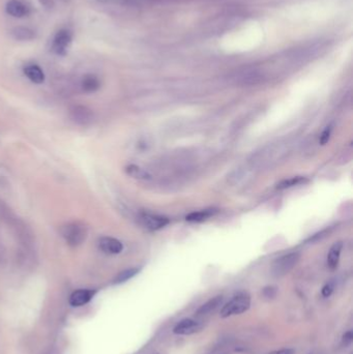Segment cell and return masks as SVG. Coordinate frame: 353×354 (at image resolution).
Segmentation results:
<instances>
[{
  "label": "cell",
  "mask_w": 353,
  "mask_h": 354,
  "mask_svg": "<svg viewBox=\"0 0 353 354\" xmlns=\"http://www.w3.org/2000/svg\"><path fill=\"white\" fill-rule=\"evenodd\" d=\"M352 340H353V333L351 330L347 331L345 335L343 336V343H344L345 345H350L352 343Z\"/></svg>",
  "instance_id": "obj_22"
},
{
  "label": "cell",
  "mask_w": 353,
  "mask_h": 354,
  "mask_svg": "<svg viewBox=\"0 0 353 354\" xmlns=\"http://www.w3.org/2000/svg\"><path fill=\"white\" fill-rule=\"evenodd\" d=\"M12 35L15 39L25 42V40H32L35 37L34 30L25 26H19L12 30Z\"/></svg>",
  "instance_id": "obj_16"
},
{
  "label": "cell",
  "mask_w": 353,
  "mask_h": 354,
  "mask_svg": "<svg viewBox=\"0 0 353 354\" xmlns=\"http://www.w3.org/2000/svg\"><path fill=\"white\" fill-rule=\"evenodd\" d=\"M201 328H202V325H201L198 321L187 318L177 323L173 328V332L175 335L188 336V335H193V333L199 331Z\"/></svg>",
  "instance_id": "obj_8"
},
{
  "label": "cell",
  "mask_w": 353,
  "mask_h": 354,
  "mask_svg": "<svg viewBox=\"0 0 353 354\" xmlns=\"http://www.w3.org/2000/svg\"><path fill=\"white\" fill-rule=\"evenodd\" d=\"M251 297L247 292H239L231 298L226 305L222 308L221 317L228 318L230 316L243 314L250 309Z\"/></svg>",
  "instance_id": "obj_2"
},
{
  "label": "cell",
  "mask_w": 353,
  "mask_h": 354,
  "mask_svg": "<svg viewBox=\"0 0 353 354\" xmlns=\"http://www.w3.org/2000/svg\"><path fill=\"white\" fill-rule=\"evenodd\" d=\"M222 302H223V296H216V297H214V298H211V299H209L208 301H206L205 303H204V305H202V306H201L198 310H197V312H196V314L198 315V316H205V315H208V314H210V313H213V312H215L221 305H222Z\"/></svg>",
  "instance_id": "obj_14"
},
{
  "label": "cell",
  "mask_w": 353,
  "mask_h": 354,
  "mask_svg": "<svg viewBox=\"0 0 353 354\" xmlns=\"http://www.w3.org/2000/svg\"><path fill=\"white\" fill-rule=\"evenodd\" d=\"M155 354H159V353H155Z\"/></svg>",
  "instance_id": "obj_26"
},
{
  "label": "cell",
  "mask_w": 353,
  "mask_h": 354,
  "mask_svg": "<svg viewBox=\"0 0 353 354\" xmlns=\"http://www.w3.org/2000/svg\"><path fill=\"white\" fill-rule=\"evenodd\" d=\"M331 130H332V128H331V126H329V127H326V129L323 131H322V134L320 135V139H319L320 143L322 145H325L329 141V138H330V135H331Z\"/></svg>",
  "instance_id": "obj_21"
},
{
  "label": "cell",
  "mask_w": 353,
  "mask_h": 354,
  "mask_svg": "<svg viewBox=\"0 0 353 354\" xmlns=\"http://www.w3.org/2000/svg\"><path fill=\"white\" fill-rule=\"evenodd\" d=\"M309 183V180L306 177H301V176H297V177H292L289 179H285L283 181L278 185V189L280 190H285V189H289V188H293L296 186H301Z\"/></svg>",
  "instance_id": "obj_18"
},
{
  "label": "cell",
  "mask_w": 353,
  "mask_h": 354,
  "mask_svg": "<svg viewBox=\"0 0 353 354\" xmlns=\"http://www.w3.org/2000/svg\"><path fill=\"white\" fill-rule=\"evenodd\" d=\"M125 172L128 176L138 180H150L153 178V176H151V174L147 170L134 164H129L126 166Z\"/></svg>",
  "instance_id": "obj_13"
},
{
  "label": "cell",
  "mask_w": 353,
  "mask_h": 354,
  "mask_svg": "<svg viewBox=\"0 0 353 354\" xmlns=\"http://www.w3.org/2000/svg\"><path fill=\"white\" fill-rule=\"evenodd\" d=\"M295 351L293 349L290 348H286V349H281V350H277V351H272L269 354H294Z\"/></svg>",
  "instance_id": "obj_24"
},
{
  "label": "cell",
  "mask_w": 353,
  "mask_h": 354,
  "mask_svg": "<svg viewBox=\"0 0 353 354\" xmlns=\"http://www.w3.org/2000/svg\"><path fill=\"white\" fill-rule=\"evenodd\" d=\"M335 287H336V282L334 280L327 282L326 284L323 286V288H322V290H321L322 296H323V297H329L332 294V292H334Z\"/></svg>",
  "instance_id": "obj_20"
},
{
  "label": "cell",
  "mask_w": 353,
  "mask_h": 354,
  "mask_svg": "<svg viewBox=\"0 0 353 354\" xmlns=\"http://www.w3.org/2000/svg\"><path fill=\"white\" fill-rule=\"evenodd\" d=\"M69 116L75 124L87 126L94 120V112L85 106H74L69 110Z\"/></svg>",
  "instance_id": "obj_4"
},
{
  "label": "cell",
  "mask_w": 353,
  "mask_h": 354,
  "mask_svg": "<svg viewBox=\"0 0 353 354\" xmlns=\"http://www.w3.org/2000/svg\"><path fill=\"white\" fill-rule=\"evenodd\" d=\"M72 32L67 29H62L55 34L53 39L52 50L56 54H64L67 47L72 42Z\"/></svg>",
  "instance_id": "obj_6"
},
{
  "label": "cell",
  "mask_w": 353,
  "mask_h": 354,
  "mask_svg": "<svg viewBox=\"0 0 353 354\" xmlns=\"http://www.w3.org/2000/svg\"><path fill=\"white\" fill-rule=\"evenodd\" d=\"M98 248L100 251H103L106 254L110 255H117L122 253L124 250L123 242L118 240L117 238L110 237V236H103L98 239Z\"/></svg>",
  "instance_id": "obj_7"
},
{
  "label": "cell",
  "mask_w": 353,
  "mask_h": 354,
  "mask_svg": "<svg viewBox=\"0 0 353 354\" xmlns=\"http://www.w3.org/2000/svg\"><path fill=\"white\" fill-rule=\"evenodd\" d=\"M96 291L89 289H80L74 291L69 296V305L73 307H82L92 300Z\"/></svg>",
  "instance_id": "obj_9"
},
{
  "label": "cell",
  "mask_w": 353,
  "mask_h": 354,
  "mask_svg": "<svg viewBox=\"0 0 353 354\" xmlns=\"http://www.w3.org/2000/svg\"><path fill=\"white\" fill-rule=\"evenodd\" d=\"M24 74L32 83L42 84L45 81V74L43 72V69L37 64H27L24 68Z\"/></svg>",
  "instance_id": "obj_11"
},
{
  "label": "cell",
  "mask_w": 353,
  "mask_h": 354,
  "mask_svg": "<svg viewBox=\"0 0 353 354\" xmlns=\"http://www.w3.org/2000/svg\"><path fill=\"white\" fill-rule=\"evenodd\" d=\"M216 214H217L216 209H205V210L192 212V214L187 216L186 219L189 222H197V223H199V222H203L211 217H214Z\"/></svg>",
  "instance_id": "obj_17"
},
{
  "label": "cell",
  "mask_w": 353,
  "mask_h": 354,
  "mask_svg": "<svg viewBox=\"0 0 353 354\" xmlns=\"http://www.w3.org/2000/svg\"><path fill=\"white\" fill-rule=\"evenodd\" d=\"M39 3H41L43 6H45L46 8H52L54 7L55 3L54 0H38Z\"/></svg>",
  "instance_id": "obj_23"
},
{
  "label": "cell",
  "mask_w": 353,
  "mask_h": 354,
  "mask_svg": "<svg viewBox=\"0 0 353 354\" xmlns=\"http://www.w3.org/2000/svg\"><path fill=\"white\" fill-rule=\"evenodd\" d=\"M342 249H343V244L341 241H337V242H335L334 245L331 246V248H330V250L328 252L327 265L331 270L336 269L338 264H339Z\"/></svg>",
  "instance_id": "obj_12"
},
{
  "label": "cell",
  "mask_w": 353,
  "mask_h": 354,
  "mask_svg": "<svg viewBox=\"0 0 353 354\" xmlns=\"http://www.w3.org/2000/svg\"><path fill=\"white\" fill-rule=\"evenodd\" d=\"M300 258L298 252L289 253L284 256L278 258L271 266V274L275 277H283L293 268Z\"/></svg>",
  "instance_id": "obj_3"
},
{
  "label": "cell",
  "mask_w": 353,
  "mask_h": 354,
  "mask_svg": "<svg viewBox=\"0 0 353 354\" xmlns=\"http://www.w3.org/2000/svg\"><path fill=\"white\" fill-rule=\"evenodd\" d=\"M141 224H142L146 229L156 231L160 230L164 227H166L169 224V219L166 217L153 215V214H147V212H143V214L140 215L139 218Z\"/></svg>",
  "instance_id": "obj_5"
},
{
  "label": "cell",
  "mask_w": 353,
  "mask_h": 354,
  "mask_svg": "<svg viewBox=\"0 0 353 354\" xmlns=\"http://www.w3.org/2000/svg\"><path fill=\"white\" fill-rule=\"evenodd\" d=\"M62 1H64V2H68L69 0H62Z\"/></svg>",
  "instance_id": "obj_25"
},
{
  "label": "cell",
  "mask_w": 353,
  "mask_h": 354,
  "mask_svg": "<svg viewBox=\"0 0 353 354\" xmlns=\"http://www.w3.org/2000/svg\"><path fill=\"white\" fill-rule=\"evenodd\" d=\"M100 87V82L95 75H87L82 79L81 88L85 94H94Z\"/></svg>",
  "instance_id": "obj_15"
},
{
  "label": "cell",
  "mask_w": 353,
  "mask_h": 354,
  "mask_svg": "<svg viewBox=\"0 0 353 354\" xmlns=\"http://www.w3.org/2000/svg\"><path fill=\"white\" fill-rule=\"evenodd\" d=\"M6 13L16 18H22L28 15L29 8L19 0H9L6 3Z\"/></svg>",
  "instance_id": "obj_10"
},
{
  "label": "cell",
  "mask_w": 353,
  "mask_h": 354,
  "mask_svg": "<svg viewBox=\"0 0 353 354\" xmlns=\"http://www.w3.org/2000/svg\"><path fill=\"white\" fill-rule=\"evenodd\" d=\"M60 234L70 247H78L86 240L88 230L81 222H69L60 228Z\"/></svg>",
  "instance_id": "obj_1"
},
{
  "label": "cell",
  "mask_w": 353,
  "mask_h": 354,
  "mask_svg": "<svg viewBox=\"0 0 353 354\" xmlns=\"http://www.w3.org/2000/svg\"><path fill=\"white\" fill-rule=\"evenodd\" d=\"M140 271L139 268H128V269H126L124 271L120 272L119 275L116 276L115 280H114V283L115 284H122V283H125L128 280H130L132 278H134L138 272Z\"/></svg>",
  "instance_id": "obj_19"
}]
</instances>
